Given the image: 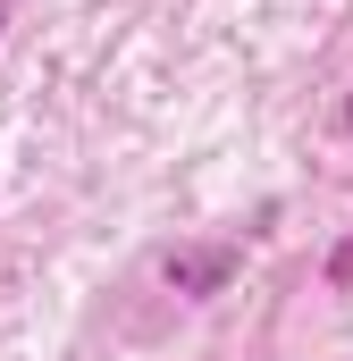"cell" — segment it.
<instances>
[{
    "instance_id": "3957f363",
    "label": "cell",
    "mask_w": 353,
    "mask_h": 361,
    "mask_svg": "<svg viewBox=\"0 0 353 361\" xmlns=\"http://www.w3.org/2000/svg\"><path fill=\"white\" fill-rule=\"evenodd\" d=\"M0 34H8V0H0Z\"/></svg>"
},
{
    "instance_id": "7a4b0ae2",
    "label": "cell",
    "mask_w": 353,
    "mask_h": 361,
    "mask_svg": "<svg viewBox=\"0 0 353 361\" xmlns=\"http://www.w3.org/2000/svg\"><path fill=\"white\" fill-rule=\"evenodd\" d=\"M320 277H328L337 294H353V235H345V244H337V252H328V269H320Z\"/></svg>"
},
{
    "instance_id": "6da1fadb",
    "label": "cell",
    "mask_w": 353,
    "mask_h": 361,
    "mask_svg": "<svg viewBox=\"0 0 353 361\" xmlns=\"http://www.w3.org/2000/svg\"><path fill=\"white\" fill-rule=\"evenodd\" d=\"M160 277H169L176 294H219V286L236 277V244H193V252H169Z\"/></svg>"
},
{
    "instance_id": "277c9868",
    "label": "cell",
    "mask_w": 353,
    "mask_h": 361,
    "mask_svg": "<svg viewBox=\"0 0 353 361\" xmlns=\"http://www.w3.org/2000/svg\"><path fill=\"white\" fill-rule=\"evenodd\" d=\"M345 126H353V92H345Z\"/></svg>"
}]
</instances>
